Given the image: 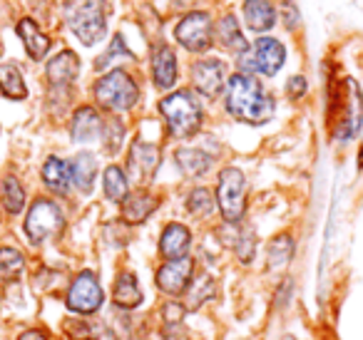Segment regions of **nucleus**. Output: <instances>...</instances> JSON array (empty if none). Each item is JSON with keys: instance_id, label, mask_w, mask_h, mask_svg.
Returning a JSON list of instances; mask_svg holds the SVG:
<instances>
[{"instance_id": "f257e3e1", "label": "nucleus", "mask_w": 363, "mask_h": 340, "mask_svg": "<svg viewBox=\"0 0 363 340\" xmlns=\"http://www.w3.org/2000/svg\"><path fill=\"white\" fill-rule=\"evenodd\" d=\"M227 112L247 125H264L274 115V100L264 92L259 80L239 72L227 82Z\"/></svg>"}, {"instance_id": "f03ea898", "label": "nucleus", "mask_w": 363, "mask_h": 340, "mask_svg": "<svg viewBox=\"0 0 363 340\" xmlns=\"http://www.w3.org/2000/svg\"><path fill=\"white\" fill-rule=\"evenodd\" d=\"M160 112L167 120L169 135L177 137V140H187V137L197 135V130L202 127V107L194 100L192 92L187 90L164 97L160 102Z\"/></svg>"}, {"instance_id": "7ed1b4c3", "label": "nucleus", "mask_w": 363, "mask_h": 340, "mask_svg": "<svg viewBox=\"0 0 363 340\" xmlns=\"http://www.w3.org/2000/svg\"><path fill=\"white\" fill-rule=\"evenodd\" d=\"M67 26L80 38L82 45H95L107 30V3L105 0H70Z\"/></svg>"}, {"instance_id": "20e7f679", "label": "nucleus", "mask_w": 363, "mask_h": 340, "mask_svg": "<svg viewBox=\"0 0 363 340\" xmlns=\"http://www.w3.org/2000/svg\"><path fill=\"white\" fill-rule=\"evenodd\" d=\"M97 105L105 107L110 112H127L135 107L140 90H137L135 80L127 75L125 70H112L105 77H100L95 85Z\"/></svg>"}, {"instance_id": "39448f33", "label": "nucleus", "mask_w": 363, "mask_h": 340, "mask_svg": "<svg viewBox=\"0 0 363 340\" xmlns=\"http://www.w3.org/2000/svg\"><path fill=\"white\" fill-rule=\"evenodd\" d=\"M217 204L229 224L242 221L244 211H247V179L237 166H227L219 174Z\"/></svg>"}, {"instance_id": "423d86ee", "label": "nucleus", "mask_w": 363, "mask_h": 340, "mask_svg": "<svg viewBox=\"0 0 363 340\" xmlns=\"http://www.w3.org/2000/svg\"><path fill=\"white\" fill-rule=\"evenodd\" d=\"M62 224H65V219H62L60 206L50 199H38L28 211L26 234L33 244H43L45 239L55 236L62 229Z\"/></svg>"}, {"instance_id": "0eeeda50", "label": "nucleus", "mask_w": 363, "mask_h": 340, "mask_svg": "<svg viewBox=\"0 0 363 340\" xmlns=\"http://www.w3.org/2000/svg\"><path fill=\"white\" fill-rule=\"evenodd\" d=\"M242 57H247V60H242V65L247 67V70H257V72H262V75L272 77L281 70L284 60H286V50H284L281 42L274 40V38H259L252 50H247Z\"/></svg>"}, {"instance_id": "6e6552de", "label": "nucleus", "mask_w": 363, "mask_h": 340, "mask_svg": "<svg viewBox=\"0 0 363 340\" xmlns=\"http://www.w3.org/2000/svg\"><path fill=\"white\" fill-rule=\"evenodd\" d=\"M174 38L189 52H204L212 45V21L207 13H189L174 28Z\"/></svg>"}, {"instance_id": "1a4fd4ad", "label": "nucleus", "mask_w": 363, "mask_h": 340, "mask_svg": "<svg viewBox=\"0 0 363 340\" xmlns=\"http://www.w3.org/2000/svg\"><path fill=\"white\" fill-rule=\"evenodd\" d=\"M102 305V288L92 271H82L67 290V308L75 313H95Z\"/></svg>"}, {"instance_id": "9d476101", "label": "nucleus", "mask_w": 363, "mask_h": 340, "mask_svg": "<svg viewBox=\"0 0 363 340\" xmlns=\"http://www.w3.org/2000/svg\"><path fill=\"white\" fill-rule=\"evenodd\" d=\"M160 166V147L150 142H135L127 157V171L137 184H147Z\"/></svg>"}, {"instance_id": "9b49d317", "label": "nucleus", "mask_w": 363, "mask_h": 340, "mask_svg": "<svg viewBox=\"0 0 363 340\" xmlns=\"http://www.w3.org/2000/svg\"><path fill=\"white\" fill-rule=\"evenodd\" d=\"M192 82L204 97H219L227 87V65L222 60H199L192 70Z\"/></svg>"}, {"instance_id": "f8f14e48", "label": "nucleus", "mask_w": 363, "mask_h": 340, "mask_svg": "<svg viewBox=\"0 0 363 340\" xmlns=\"http://www.w3.org/2000/svg\"><path fill=\"white\" fill-rule=\"evenodd\" d=\"M192 268H194L192 259H187V256L167 261V264L157 271V285H160V290H164V293H169V295L182 293V290L189 285V280H192Z\"/></svg>"}, {"instance_id": "ddd939ff", "label": "nucleus", "mask_w": 363, "mask_h": 340, "mask_svg": "<svg viewBox=\"0 0 363 340\" xmlns=\"http://www.w3.org/2000/svg\"><path fill=\"white\" fill-rule=\"evenodd\" d=\"M152 77H155V85L160 90H172L177 82V57L174 50L167 45L155 47V55H152Z\"/></svg>"}, {"instance_id": "4468645a", "label": "nucleus", "mask_w": 363, "mask_h": 340, "mask_svg": "<svg viewBox=\"0 0 363 340\" xmlns=\"http://www.w3.org/2000/svg\"><path fill=\"white\" fill-rule=\"evenodd\" d=\"M77 72H80V60H77L75 52L65 50L57 57H52L48 62V80H50L52 87H67L75 82Z\"/></svg>"}, {"instance_id": "2eb2a0df", "label": "nucleus", "mask_w": 363, "mask_h": 340, "mask_svg": "<svg viewBox=\"0 0 363 340\" xmlns=\"http://www.w3.org/2000/svg\"><path fill=\"white\" fill-rule=\"evenodd\" d=\"M244 21H247V28L254 33H267L274 28L277 23V13H274V6L269 0H244Z\"/></svg>"}, {"instance_id": "dca6fc26", "label": "nucleus", "mask_w": 363, "mask_h": 340, "mask_svg": "<svg viewBox=\"0 0 363 340\" xmlns=\"http://www.w3.org/2000/svg\"><path fill=\"white\" fill-rule=\"evenodd\" d=\"M189 241H192V234H189L187 226L182 224H169L164 231H162V239H160V251L164 259H182V256L187 254L189 249Z\"/></svg>"}, {"instance_id": "f3484780", "label": "nucleus", "mask_w": 363, "mask_h": 340, "mask_svg": "<svg viewBox=\"0 0 363 340\" xmlns=\"http://www.w3.org/2000/svg\"><path fill=\"white\" fill-rule=\"evenodd\" d=\"M157 204H160V201L152 194H147V191L127 194L125 201H122V219H125L127 224H142L147 216L155 214Z\"/></svg>"}, {"instance_id": "a211bd4d", "label": "nucleus", "mask_w": 363, "mask_h": 340, "mask_svg": "<svg viewBox=\"0 0 363 340\" xmlns=\"http://www.w3.org/2000/svg\"><path fill=\"white\" fill-rule=\"evenodd\" d=\"M18 35H21L23 45H26L28 55H30L33 60H43V57L48 55V50H50V40H48L45 33H43L30 18H23V21L18 23Z\"/></svg>"}, {"instance_id": "6ab92c4d", "label": "nucleus", "mask_w": 363, "mask_h": 340, "mask_svg": "<svg viewBox=\"0 0 363 340\" xmlns=\"http://www.w3.org/2000/svg\"><path fill=\"white\" fill-rule=\"evenodd\" d=\"M72 140L75 142H92L100 137L102 132V120L92 107H80L72 117Z\"/></svg>"}, {"instance_id": "aec40b11", "label": "nucleus", "mask_w": 363, "mask_h": 340, "mask_svg": "<svg viewBox=\"0 0 363 340\" xmlns=\"http://www.w3.org/2000/svg\"><path fill=\"white\" fill-rule=\"evenodd\" d=\"M43 181L48 184V189L55 191V194H67L72 184V174H70V164L57 157H50L43 166Z\"/></svg>"}, {"instance_id": "412c9836", "label": "nucleus", "mask_w": 363, "mask_h": 340, "mask_svg": "<svg viewBox=\"0 0 363 340\" xmlns=\"http://www.w3.org/2000/svg\"><path fill=\"white\" fill-rule=\"evenodd\" d=\"M217 38L229 52H234V55H244V52L249 50L247 38L242 35V30H239V23H237V18H234V16H224L222 21H219Z\"/></svg>"}, {"instance_id": "4be33fe9", "label": "nucleus", "mask_w": 363, "mask_h": 340, "mask_svg": "<svg viewBox=\"0 0 363 340\" xmlns=\"http://www.w3.org/2000/svg\"><path fill=\"white\" fill-rule=\"evenodd\" d=\"M112 300H115L120 308H137L142 303V290L137 285V278L132 273H122L115 283V290H112Z\"/></svg>"}, {"instance_id": "5701e85b", "label": "nucleus", "mask_w": 363, "mask_h": 340, "mask_svg": "<svg viewBox=\"0 0 363 340\" xmlns=\"http://www.w3.org/2000/svg\"><path fill=\"white\" fill-rule=\"evenodd\" d=\"M70 174H72V181L80 191H90L92 189V181H95V174H97V162L92 154L82 152V154L75 157V162L70 164Z\"/></svg>"}, {"instance_id": "b1692460", "label": "nucleus", "mask_w": 363, "mask_h": 340, "mask_svg": "<svg viewBox=\"0 0 363 340\" xmlns=\"http://www.w3.org/2000/svg\"><path fill=\"white\" fill-rule=\"evenodd\" d=\"M214 293H217V285H214V280L209 278L207 273L199 276L197 280H192V283L187 285V300H184V310H199L209 298H214Z\"/></svg>"}, {"instance_id": "393cba45", "label": "nucleus", "mask_w": 363, "mask_h": 340, "mask_svg": "<svg viewBox=\"0 0 363 340\" xmlns=\"http://www.w3.org/2000/svg\"><path fill=\"white\" fill-rule=\"evenodd\" d=\"M0 92L8 97V100H26L28 87L23 80L21 70L16 65H3L0 67Z\"/></svg>"}, {"instance_id": "a878e982", "label": "nucleus", "mask_w": 363, "mask_h": 340, "mask_svg": "<svg viewBox=\"0 0 363 340\" xmlns=\"http://www.w3.org/2000/svg\"><path fill=\"white\" fill-rule=\"evenodd\" d=\"M177 164L187 176H202L209 171L212 159L202 149H179L177 152Z\"/></svg>"}, {"instance_id": "bb28decb", "label": "nucleus", "mask_w": 363, "mask_h": 340, "mask_svg": "<svg viewBox=\"0 0 363 340\" xmlns=\"http://www.w3.org/2000/svg\"><path fill=\"white\" fill-rule=\"evenodd\" d=\"M0 199H3L6 211H11V214H21L23 211V206H26V191H23V186L18 184L16 176H6V179H3Z\"/></svg>"}, {"instance_id": "cd10ccee", "label": "nucleus", "mask_w": 363, "mask_h": 340, "mask_svg": "<svg viewBox=\"0 0 363 340\" xmlns=\"http://www.w3.org/2000/svg\"><path fill=\"white\" fill-rule=\"evenodd\" d=\"M23 266H26V259L21 251L0 249V280H16L23 273Z\"/></svg>"}, {"instance_id": "c85d7f7f", "label": "nucleus", "mask_w": 363, "mask_h": 340, "mask_svg": "<svg viewBox=\"0 0 363 340\" xmlns=\"http://www.w3.org/2000/svg\"><path fill=\"white\" fill-rule=\"evenodd\" d=\"M127 176L120 166H107L105 171V194L110 201H125L127 196Z\"/></svg>"}, {"instance_id": "c756f323", "label": "nucleus", "mask_w": 363, "mask_h": 340, "mask_svg": "<svg viewBox=\"0 0 363 340\" xmlns=\"http://www.w3.org/2000/svg\"><path fill=\"white\" fill-rule=\"evenodd\" d=\"M291 251H294L291 239H289V236H277V239L269 244V264H272V268H281L284 264H289Z\"/></svg>"}, {"instance_id": "7c9ffc66", "label": "nucleus", "mask_w": 363, "mask_h": 340, "mask_svg": "<svg viewBox=\"0 0 363 340\" xmlns=\"http://www.w3.org/2000/svg\"><path fill=\"white\" fill-rule=\"evenodd\" d=\"M187 209L192 211L194 216H199V219L209 216L214 211L212 191H209V189H194L192 194H189V199H187Z\"/></svg>"}, {"instance_id": "2f4dec72", "label": "nucleus", "mask_w": 363, "mask_h": 340, "mask_svg": "<svg viewBox=\"0 0 363 340\" xmlns=\"http://www.w3.org/2000/svg\"><path fill=\"white\" fill-rule=\"evenodd\" d=\"M65 333L70 335V340H95L100 330L87 320H65Z\"/></svg>"}, {"instance_id": "473e14b6", "label": "nucleus", "mask_w": 363, "mask_h": 340, "mask_svg": "<svg viewBox=\"0 0 363 340\" xmlns=\"http://www.w3.org/2000/svg\"><path fill=\"white\" fill-rule=\"evenodd\" d=\"M237 256L244 261V264H249V261L254 259V234L249 231V234H239V239H237Z\"/></svg>"}, {"instance_id": "72a5a7b5", "label": "nucleus", "mask_w": 363, "mask_h": 340, "mask_svg": "<svg viewBox=\"0 0 363 340\" xmlns=\"http://www.w3.org/2000/svg\"><path fill=\"white\" fill-rule=\"evenodd\" d=\"M117 55H125V57H130V50H127L125 45H122V38L117 35L115 40H112V45H110V50L102 55V60H97V67H105V62H110V60H115Z\"/></svg>"}, {"instance_id": "f704fd0d", "label": "nucleus", "mask_w": 363, "mask_h": 340, "mask_svg": "<svg viewBox=\"0 0 363 340\" xmlns=\"http://www.w3.org/2000/svg\"><path fill=\"white\" fill-rule=\"evenodd\" d=\"M286 92H289V97H294V100L303 97V95H306V77L294 75L291 80L286 82Z\"/></svg>"}, {"instance_id": "c9c22d12", "label": "nucleus", "mask_w": 363, "mask_h": 340, "mask_svg": "<svg viewBox=\"0 0 363 340\" xmlns=\"http://www.w3.org/2000/svg\"><path fill=\"white\" fill-rule=\"evenodd\" d=\"M284 26H286L289 30H294V28L298 26V13H296V8H294V3H284Z\"/></svg>"}, {"instance_id": "e433bc0d", "label": "nucleus", "mask_w": 363, "mask_h": 340, "mask_svg": "<svg viewBox=\"0 0 363 340\" xmlns=\"http://www.w3.org/2000/svg\"><path fill=\"white\" fill-rule=\"evenodd\" d=\"M164 338L167 340H187V335L182 333V325L179 323H167L164 325Z\"/></svg>"}, {"instance_id": "4c0bfd02", "label": "nucleus", "mask_w": 363, "mask_h": 340, "mask_svg": "<svg viewBox=\"0 0 363 340\" xmlns=\"http://www.w3.org/2000/svg\"><path fill=\"white\" fill-rule=\"evenodd\" d=\"M18 340H48V338H45V333H43V330H26V333H23Z\"/></svg>"}]
</instances>
